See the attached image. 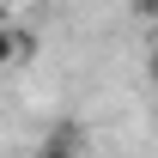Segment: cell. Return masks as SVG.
<instances>
[{"mask_svg": "<svg viewBox=\"0 0 158 158\" xmlns=\"http://www.w3.org/2000/svg\"><path fill=\"white\" fill-rule=\"evenodd\" d=\"M85 152H91V134H85V122L67 116V122H55V128L37 140V152H31V158H85Z\"/></svg>", "mask_w": 158, "mask_h": 158, "instance_id": "6da1fadb", "label": "cell"}, {"mask_svg": "<svg viewBox=\"0 0 158 158\" xmlns=\"http://www.w3.org/2000/svg\"><path fill=\"white\" fill-rule=\"evenodd\" d=\"M24 55H31V37H24V31H12V24H0V73H12Z\"/></svg>", "mask_w": 158, "mask_h": 158, "instance_id": "7a4b0ae2", "label": "cell"}, {"mask_svg": "<svg viewBox=\"0 0 158 158\" xmlns=\"http://www.w3.org/2000/svg\"><path fill=\"white\" fill-rule=\"evenodd\" d=\"M152 85H158V49H152Z\"/></svg>", "mask_w": 158, "mask_h": 158, "instance_id": "3957f363", "label": "cell"}]
</instances>
